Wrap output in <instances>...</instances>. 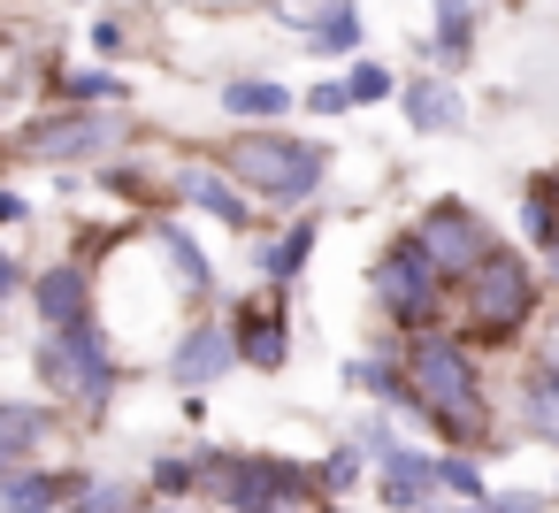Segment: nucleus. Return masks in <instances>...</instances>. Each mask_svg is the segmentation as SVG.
Returning a JSON list of instances; mask_svg holds the SVG:
<instances>
[{
	"label": "nucleus",
	"mask_w": 559,
	"mask_h": 513,
	"mask_svg": "<svg viewBox=\"0 0 559 513\" xmlns=\"http://www.w3.org/2000/svg\"><path fill=\"white\" fill-rule=\"evenodd\" d=\"M406 406L429 421V429H452V437H475L490 421V391H483V368L460 337H414L406 345Z\"/></svg>",
	"instance_id": "nucleus-1"
},
{
	"label": "nucleus",
	"mask_w": 559,
	"mask_h": 513,
	"mask_svg": "<svg viewBox=\"0 0 559 513\" xmlns=\"http://www.w3.org/2000/svg\"><path fill=\"white\" fill-rule=\"evenodd\" d=\"M207 482L230 513H322L314 467H299L284 452H207Z\"/></svg>",
	"instance_id": "nucleus-2"
},
{
	"label": "nucleus",
	"mask_w": 559,
	"mask_h": 513,
	"mask_svg": "<svg viewBox=\"0 0 559 513\" xmlns=\"http://www.w3.org/2000/svg\"><path fill=\"white\" fill-rule=\"evenodd\" d=\"M223 169L246 184V192H269V200H307L314 184H322V169H330V154L314 146V139H284V131H246L230 154H223Z\"/></svg>",
	"instance_id": "nucleus-3"
},
{
	"label": "nucleus",
	"mask_w": 559,
	"mask_h": 513,
	"mask_svg": "<svg viewBox=\"0 0 559 513\" xmlns=\"http://www.w3.org/2000/svg\"><path fill=\"white\" fill-rule=\"evenodd\" d=\"M39 375H47L55 398L108 406V391H116V353H108V337H100L93 322H78V330H47V345H39Z\"/></svg>",
	"instance_id": "nucleus-4"
},
{
	"label": "nucleus",
	"mask_w": 559,
	"mask_h": 513,
	"mask_svg": "<svg viewBox=\"0 0 559 513\" xmlns=\"http://www.w3.org/2000/svg\"><path fill=\"white\" fill-rule=\"evenodd\" d=\"M368 284H376V307L391 314V322H406V330H437V307H444V276L429 269V253L414 246V238H399V246H383V261L368 269Z\"/></svg>",
	"instance_id": "nucleus-5"
},
{
	"label": "nucleus",
	"mask_w": 559,
	"mask_h": 513,
	"mask_svg": "<svg viewBox=\"0 0 559 513\" xmlns=\"http://www.w3.org/2000/svg\"><path fill=\"white\" fill-rule=\"evenodd\" d=\"M528 314H536V269L513 253H490L467 276V330L475 337H521Z\"/></svg>",
	"instance_id": "nucleus-6"
},
{
	"label": "nucleus",
	"mask_w": 559,
	"mask_h": 513,
	"mask_svg": "<svg viewBox=\"0 0 559 513\" xmlns=\"http://www.w3.org/2000/svg\"><path fill=\"white\" fill-rule=\"evenodd\" d=\"M414 246L429 253V269L444 276V284H467L490 253H498V238H490V223L475 215V207H460V200H437L421 223H414Z\"/></svg>",
	"instance_id": "nucleus-7"
},
{
	"label": "nucleus",
	"mask_w": 559,
	"mask_h": 513,
	"mask_svg": "<svg viewBox=\"0 0 559 513\" xmlns=\"http://www.w3.org/2000/svg\"><path fill=\"white\" fill-rule=\"evenodd\" d=\"M116 146H123V116L116 108H93V116L70 108V116L32 123L16 154H32V162H93V154H116Z\"/></svg>",
	"instance_id": "nucleus-8"
},
{
	"label": "nucleus",
	"mask_w": 559,
	"mask_h": 513,
	"mask_svg": "<svg viewBox=\"0 0 559 513\" xmlns=\"http://www.w3.org/2000/svg\"><path fill=\"white\" fill-rule=\"evenodd\" d=\"M230 360H238L230 330H223V322H192V330L177 337V353H169V375H177L185 391H207V383H215Z\"/></svg>",
	"instance_id": "nucleus-9"
},
{
	"label": "nucleus",
	"mask_w": 559,
	"mask_h": 513,
	"mask_svg": "<svg viewBox=\"0 0 559 513\" xmlns=\"http://www.w3.org/2000/svg\"><path fill=\"white\" fill-rule=\"evenodd\" d=\"M32 299H39V314H47V330H78V322H93V276H85L78 261H62V269H47Z\"/></svg>",
	"instance_id": "nucleus-10"
},
{
	"label": "nucleus",
	"mask_w": 559,
	"mask_h": 513,
	"mask_svg": "<svg viewBox=\"0 0 559 513\" xmlns=\"http://www.w3.org/2000/svg\"><path fill=\"white\" fill-rule=\"evenodd\" d=\"M70 505V482L55 467H16V475H0V513H55Z\"/></svg>",
	"instance_id": "nucleus-11"
},
{
	"label": "nucleus",
	"mask_w": 559,
	"mask_h": 513,
	"mask_svg": "<svg viewBox=\"0 0 559 513\" xmlns=\"http://www.w3.org/2000/svg\"><path fill=\"white\" fill-rule=\"evenodd\" d=\"M177 200H192V207H207L215 223H230V230H246L253 223V207H246V192L238 184H223L215 169H185L177 177Z\"/></svg>",
	"instance_id": "nucleus-12"
},
{
	"label": "nucleus",
	"mask_w": 559,
	"mask_h": 513,
	"mask_svg": "<svg viewBox=\"0 0 559 513\" xmlns=\"http://www.w3.org/2000/svg\"><path fill=\"white\" fill-rule=\"evenodd\" d=\"M230 345H238V360H253V368H284V353H292L284 314H261V307H246V314H238Z\"/></svg>",
	"instance_id": "nucleus-13"
},
{
	"label": "nucleus",
	"mask_w": 559,
	"mask_h": 513,
	"mask_svg": "<svg viewBox=\"0 0 559 513\" xmlns=\"http://www.w3.org/2000/svg\"><path fill=\"white\" fill-rule=\"evenodd\" d=\"M47 429H55V414L47 406H24V398H0V460H24V452H39L47 444Z\"/></svg>",
	"instance_id": "nucleus-14"
},
{
	"label": "nucleus",
	"mask_w": 559,
	"mask_h": 513,
	"mask_svg": "<svg viewBox=\"0 0 559 513\" xmlns=\"http://www.w3.org/2000/svg\"><path fill=\"white\" fill-rule=\"evenodd\" d=\"M307 261H314V215H307V223H292V230L261 253V276H269V284H299V276H307Z\"/></svg>",
	"instance_id": "nucleus-15"
},
{
	"label": "nucleus",
	"mask_w": 559,
	"mask_h": 513,
	"mask_svg": "<svg viewBox=\"0 0 559 513\" xmlns=\"http://www.w3.org/2000/svg\"><path fill=\"white\" fill-rule=\"evenodd\" d=\"M223 108H230V116H246V123H276V116L292 108V93H284V85H269V77H238V85H223Z\"/></svg>",
	"instance_id": "nucleus-16"
},
{
	"label": "nucleus",
	"mask_w": 559,
	"mask_h": 513,
	"mask_svg": "<svg viewBox=\"0 0 559 513\" xmlns=\"http://www.w3.org/2000/svg\"><path fill=\"white\" fill-rule=\"evenodd\" d=\"M162 253H169V269H177V284L192 291V299H207L215 291V269H207V253L177 230V223H162Z\"/></svg>",
	"instance_id": "nucleus-17"
},
{
	"label": "nucleus",
	"mask_w": 559,
	"mask_h": 513,
	"mask_svg": "<svg viewBox=\"0 0 559 513\" xmlns=\"http://www.w3.org/2000/svg\"><path fill=\"white\" fill-rule=\"evenodd\" d=\"M307 47L314 55H353L360 47V9L353 0H330V9L314 16V32H307Z\"/></svg>",
	"instance_id": "nucleus-18"
},
{
	"label": "nucleus",
	"mask_w": 559,
	"mask_h": 513,
	"mask_svg": "<svg viewBox=\"0 0 559 513\" xmlns=\"http://www.w3.org/2000/svg\"><path fill=\"white\" fill-rule=\"evenodd\" d=\"M406 116H414V131H452L460 123V100H452V85H414L406 93Z\"/></svg>",
	"instance_id": "nucleus-19"
},
{
	"label": "nucleus",
	"mask_w": 559,
	"mask_h": 513,
	"mask_svg": "<svg viewBox=\"0 0 559 513\" xmlns=\"http://www.w3.org/2000/svg\"><path fill=\"white\" fill-rule=\"evenodd\" d=\"M467 32H475L467 0H437V62H460L467 55Z\"/></svg>",
	"instance_id": "nucleus-20"
},
{
	"label": "nucleus",
	"mask_w": 559,
	"mask_h": 513,
	"mask_svg": "<svg viewBox=\"0 0 559 513\" xmlns=\"http://www.w3.org/2000/svg\"><path fill=\"white\" fill-rule=\"evenodd\" d=\"M62 513H131V490H123L116 475H100V482H85V490H78Z\"/></svg>",
	"instance_id": "nucleus-21"
},
{
	"label": "nucleus",
	"mask_w": 559,
	"mask_h": 513,
	"mask_svg": "<svg viewBox=\"0 0 559 513\" xmlns=\"http://www.w3.org/2000/svg\"><path fill=\"white\" fill-rule=\"evenodd\" d=\"M345 100H353V108H376V100H391V70H383V62H353V77H345Z\"/></svg>",
	"instance_id": "nucleus-22"
},
{
	"label": "nucleus",
	"mask_w": 559,
	"mask_h": 513,
	"mask_svg": "<svg viewBox=\"0 0 559 513\" xmlns=\"http://www.w3.org/2000/svg\"><path fill=\"white\" fill-rule=\"evenodd\" d=\"M154 482L177 498V490H200L207 482V460H154Z\"/></svg>",
	"instance_id": "nucleus-23"
},
{
	"label": "nucleus",
	"mask_w": 559,
	"mask_h": 513,
	"mask_svg": "<svg viewBox=\"0 0 559 513\" xmlns=\"http://www.w3.org/2000/svg\"><path fill=\"white\" fill-rule=\"evenodd\" d=\"M123 85L108 77V70H78V77H62V100H116Z\"/></svg>",
	"instance_id": "nucleus-24"
},
{
	"label": "nucleus",
	"mask_w": 559,
	"mask_h": 513,
	"mask_svg": "<svg viewBox=\"0 0 559 513\" xmlns=\"http://www.w3.org/2000/svg\"><path fill=\"white\" fill-rule=\"evenodd\" d=\"M437 490H452V498H483L475 460H437Z\"/></svg>",
	"instance_id": "nucleus-25"
},
{
	"label": "nucleus",
	"mask_w": 559,
	"mask_h": 513,
	"mask_svg": "<svg viewBox=\"0 0 559 513\" xmlns=\"http://www.w3.org/2000/svg\"><path fill=\"white\" fill-rule=\"evenodd\" d=\"M322 482H330V490H345V482H360V444H337V452L322 460Z\"/></svg>",
	"instance_id": "nucleus-26"
},
{
	"label": "nucleus",
	"mask_w": 559,
	"mask_h": 513,
	"mask_svg": "<svg viewBox=\"0 0 559 513\" xmlns=\"http://www.w3.org/2000/svg\"><path fill=\"white\" fill-rule=\"evenodd\" d=\"M16 291H24V261H16L9 246H0V307H9Z\"/></svg>",
	"instance_id": "nucleus-27"
},
{
	"label": "nucleus",
	"mask_w": 559,
	"mask_h": 513,
	"mask_svg": "<svg viewBox=\"0 0 559 513\" xmlns=\"http://www.w3.org/2000/svg\"><path fill=\"white\" fill-rule=\"evenodd\" d=\"M307 108H314V116H337V108H353V100H345V85H314Z\"/></svg>",
	"instance_id": "nucleus-28"
},
{
	"label": "nucleus",
	"mask_w": 559,
	"mask_h": 513,
	"mask_svg": "<svg viewBox=\"0 0 559 513\" xmlns=\"http://www.w3.org/2000/svg\"><path fill=\"white\" fill-rule=\"evenodd\" d=\"M536 375H551V383H559V330L544 337V368H536Z\"/></svg>",
	"instance_id": "nucleus-29"
},
{
	"label": "nucleus",
	"mask_w": 559,
	"mask_h": 513,
	"mask_svg": "<svg viewBox=\"0 0 559 513\" xmlns=\"http://www.w3.org/2000/svg\"><path fill=\"white\" fill-rule=\"evenodd\" d=\"M24 215H32V207H24L16 192H0V223H24Z\"/></svg>",
	"instance_id": "nucleus-30"
},
{
	"label": "nucleus",
	"mask_w": 559,
	"mask_h": 513,
	"mask_svg": "<svg viewBox=\"0 0 559 513\" xmlns=\"http://www.w3.org/2000/svg\"><path fill=\"white\" fill-rule=\"evenodd\" d=\"M544 261H551V276H559V238H551V246H544Z\"/></svg>",
	"instance_id": "nucleus-31"
},
{
	"label": "nucleus",
	"mask_w": 559,
	"mask_h": 513,
	"mask_svg": "<svg viewBox=\"0 0 559 513\" xmlns=\"http://www.w3.org/2000/svg\"><path fill=\"white\" fill-rule=\"evenodd\" d=\"M162 513H192V505H162Z\"/></svg>",
	"instance_id": "nucleus-32"
},
{
	"label": "nucleus",
	"mask_w": 559,
	"mask_h": 513,
	"mask_svg": "<svg viewBox=\"0 0 559 513\" xmlns=\"http://www.w3.org/2000/svg\"><path fill=\"white\" fill-rule=\"evenodd\" d=\"M0 475H16V467H9V460H0Z\"/></svg>",
	"instance_id": "nucleus-33"
},
{
	"label": "nucleus",
	"mask_w": 559,
	"mask_h": 513,
	"mask_svg": "<svg viewBox=\"0 0 559 513\" xmlns=\"http://www.w3.org/2000/svg\"><path fill=\"white\" fill-rule=\"evenodd\" d=\"M551 184H559V177H551Z\"/></svg>",
	"instance_id": "nucleus-34"
}]
</instances>
